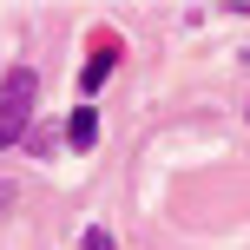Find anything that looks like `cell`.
Segmentation results:
<instances>
[{
	"label": "cell",
	"mask_w": 250,
	"mask_h": 250,
	"mask_svg": "<svg viewBox=\"0 0 250 250\" xmlns=\"http://www.w3.org/2000/svg\"><path fill=\"white\" fill-rule=\"evenodd\" d=\"M92 138H99V112H92V105H79V112L66 119V145H79V151H86Z\"/></svg>",
	"instance_id": "cell-3"
},
{
	"label": "cell",
	"mask_w": 250,
	"mask_h": 250,
	"mask_svg": "<svg viewBox=\"0 0 250 250\" xmlns=\"http://www.w3.org/2000/svg\"><path fill=\"white\" fill-rule=\"evenodd\" d=\"M79 250H119V244H112V230H86V237H79Z\"/></svg>",
	"instance_id": "cell-4"
},
{
	"label": "cell",
	"mask_w": 250,
	"mask_h": 250,
	"mask_svg": "<svg viewBox=\"0 0 250 250\" xmlns=\"http://www.w3.org/2000/svg\"><path fill=\"white\" fill-rule=\"evenodd\" d=\"M33 99H40V73H33V66H13V73L0 79V145H20V138H26Z\"/></svg>",
	"instance_id": "cell-1"
},
{
	"label": "cell",
	"mask_w": 250,
	"mask_h": 250,
	"mask_svg": "<svg viewBox=\"0 0 250 250\" xmlns=\"http://www.w3.org/2000/svg\"><path fill=\"white\" fill-rule=\"evenodd\" d=\"M112 66H119V40H112V33H99V40H92V60L79 66V92L92 99V92L105 86V73H112Z\"/></svg>",
	"instance_id": "cell-2"
}]
</instances>
